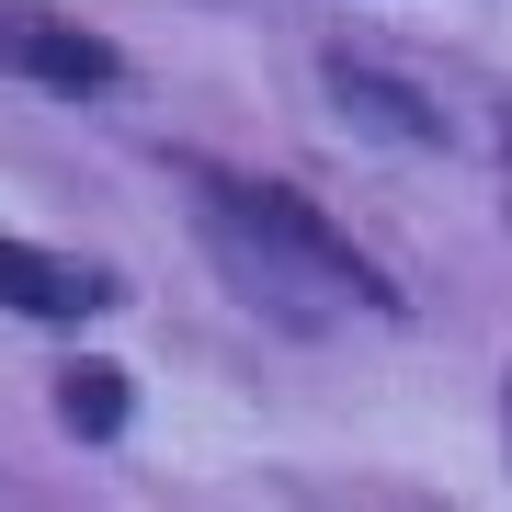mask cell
Returning <instances> with one entry per match:
<instances>
[{"mask_svg":"<svg viewBox=\"0 0 512 512\" xmlns=\"http://www.w3.org/2000/svg\"><path fill=\"white\" fill-rule=\"evenodd\" d=\"M57 421H69V433H126V365H69L57 376Z\"/></svg>","mask_w":512,"mask_h":512,"instance_id":"5b68a950","label":"cell"},{"mask_svg":"<svg viewBox=\"0 0 512 512\" xmlns=\"http://www.w3.org/2000/svg\"><path fill=\"white\" fill-rule=\"evenodd\" d=\"M330 92H342V126H376V137H399V148H444L456 126H444V103H421L410 80H387L376 57H330Z\"/></svg>","mask_w":512,"mask_h":512,"instance_id":"277c9868","label":"cell"},{"mask_svg":"<svg viewBox=\"0 0 512 512\" xmlns=\"http://www.w3.org/2000/svg\"><path fill=\"white\" fill-rule=\"evenodd\" d=\"M194 228H205V251L228 262V285L251 296L262 319H285V330H330V319H353V308H387L376 262L353 251L308 194H285V183L194 171Z\"/></svg>","mask_w":512,"mask_h":512,"instance_id":"6da1fadb","label":"cell"},{"mask_svg":"<svg viewBox=\"0 0 512 512\" xmlns=\"http://www.w3.org/2000/svg\"><path fill=\"white\" fill-rule=\"evenodd\" d=\"M501 421H512V399H501Z\"/></svg>","mask_w":512,"mask_h":512,"instance_id":"8992f818","label":"cell"},{"mask_svg":"<svg viewBox=\"0 0 512 512\" xmlns=\"http://www.w3.org/2000/svg\"><path fill=\"white\" fill-rule=\"evenodd\" d=\"M0 308H23V319H92V308H114V285L92 274V262L35 251V239L0 228Z\"/></svg>","mask_w":512,"mask_h":512,"instance_id":"3957f363","label":"cell"},{"mask_svg":"<svg viewBox=\"0 0 512 512\" xmlns=\"http://www.w3.org/2000/svg\"><path fill=\"white\" fill-rule=\"evenodd\" d=\"M0 69H12V80H46V92H103V80H114V46L80 35V23H46V12H0Z\"/></svg>","mask_w":512,"mask_h":512,"instance_id":"7a4b0ae2","label":"cell"}]
</instances>
